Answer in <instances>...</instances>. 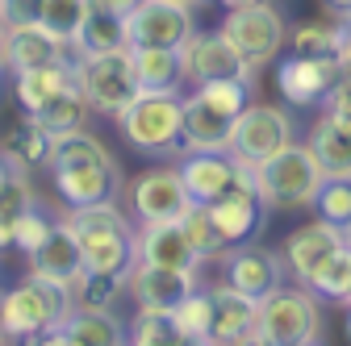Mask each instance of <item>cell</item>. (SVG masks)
<instances>
[{"instance_id": "obj_25", "label": "cell", "mask_w": 351, "mask_h": 346, "mask_svg": "<svg viewBox=\"0 0 351 346\" xmlns=\"http://www.w3.org/2000/svg\"><path fill=\"white\" fill-rule=\"evenodd\" d=\"M314 150L318 167L326 171V176H351V125L322 113L314 125H310V142H305Z\"/></svg>"}, {"instance_id": "obj_26", "label": "cell", "mask_w": 351, "mask_h": 346, "mask_svg": "<svg viewBox=\"0 0 351 346\" xmlns=\"http://www.w3.org/2000/svg\"><path fill=\"white\" fill-rule=\"evenodd\" d=\"M51 146H55V138H51L34 117H21L9 134L0 138V155H5L13 167H21V171H47Z\"/></svg>"}, {"instance_id": "obj_53", "label": "cell", "mask_w": 351, "mask_h": 346, "mask_svg": "<svg viewBox=\"0 0 351 346\" xmlns=\"http://www.w3.org/2000/svg\"><path fill=\"white\" fill-rule=\"evenodd\" d=\"M184 5H197V0H184Z\"/></svg>"}, {"instance_id": "obj_17", "label": "cell", "mask_w": 351, "mask_h": 346, "mask_svg": "<svg viewBox=\"0 0 351 346\" xmlns=\"http://www.w3.org/2000/svg\"><path fill=\"white\" fill-rule=\"evenodd\" d=\"M339 246H347V234H343L339 226L322 222V217H314V222L297 226V230L285 238V246H280L285 276H293L297 284H305V280L314 276V267L322 263V258H330Z\"/></svg>"}, {"instance_id": "obj_14", "label": "cell", "mask_w": 351, "mask_h": 346, "mask_svg": "<svg viewBox=\"0 0 351 346\" xmlns=\"http://www.w3.org/2000/svg\"><path fill=\"white\" fill-rule=\"evenodd\" d=\"M130 46H163L180 51V42L193 34V5L184 0H138L125 13Z\"/></svg>"}, {"instance_id": "obj_28", "label": "cell", "mask_w": 351, "mask_h": 346, "mask_svg": "<svg viewBox=\"0 0 351 346\" xmlns=\"http://www.w3.org/2000/svg\"><path fill=\"white\" fill-rule=\"evenodd\" d=\"M42 129H47L51 138H59V134H67V129H80L84 125V117H88V101H84V92H80V79L71 75L63 88L42 105V109H34L29 113Z\"/></svg>"}, {"instance_id": "obj_48", "label": "cell", "mask_w": 351, "mask_h": 346, "mask_svg": "<svg viewBox=\"0 0 351 346\" xmlns=\"http://www.w3.org/2000/svg\"><path fill=\"white\" fill-rule=\"evenodd\" d=\"M9 176H13V163H9L5 155H0V188H5V184H9Z\"/></svg>"}, {"instance_id": "obj_40", "label": "cell", "mask_w": 351, "mask_h": 346, "mask_svg": "<svg viewBox=\"0 0 351 346\" xmlns=\"http://www.w3.org/2000/svg\"><path fill=\"white\" fill-rule=\"evenodd\" d=\"M193 88L209 101V105H217L222 113H243L247 105H251V92H255V83H247V79H205V83H193Z\"/></svg>"}, {"instance_id": "obj_12", "label": "cell", "mask_w": 351, "mask_h": 346, "mask_svg": "<svg viewBox=\"0 0 351 346\" xmlns=\"http://www.w3.org/2000/svg\"><path fill=\"white\" fill-rule=\"evenodd\" d=\"M217 267H222V284L251 296V300H263L272 288L285 284V258L280 250L263 246L259 238L251 242H234L226 246L222 254H217Z\"/></svg>"}, {"instance_id": "obj_5", "label": "cell", "mask_w": 351, "mask_h": 346, "mask_svg": "<svg viewBox=\"0 0 351 346\" xmlns=\"http://www.w3.org/2000/svg\"><path fill=\"white\" fill-rule=\"evenodd\" d=\"M71 309V292L47 280H21L17 288L0 292V334L17 342H42Z\"/></svg>"}, {"instance_id": "obj_15", "label": "cell", "mask_w": 351, "mask_h": 346, "mask_svg": "<svg viewBox=\"0 0 351 346\" xmlns=\"http://www.w3.org/2000/svg\"><path fill=\"white\" fill-rule=\"evenodd\" d=\"M201 280L197 271L184 267H163V263H147V258H134L125 271V292L138 309H155V313H171L184 300V292H193Z\"/></svg>"}, {"instance_id": "obj_52", "label": "cell", "mask_w": 351, "mask_h": 346, "mask_svg": "<svg viewBox=\"0 0 351 346\" xmlns=\"http://www.w3.org/2000/svg\"><path fill=\"white\" fill-rule=\"evenodd\" d=\"M343 234H347V242H351V226H347V230H343Z\"/></svg>"}, {"instance_id": "obj_6", "label": "cell", "mask_w": 351, "mask_h": 346, "mask_svg": "<svg viewBox=\"0 0 351 346\" xmlns=\"http://www.w3.org/2000/svg\"><path fill=\"white\" fill-rule=\"evenodd\" d=\"M322 176H326V171L318 167L314 150L305 142H297V138L285 150H276L272 159L255 163V188H259L263 204H268V209H285V213L310 209Z\"/></svg>"}, {"instance_id": "obj_9", "label": "cell", "mask_w": 351, "mask_h": 346, "mask_svg": "<svg viewBox=\"0 0 351 346\" xmlns=\"http://www.w3.org/2000/svg\"><path fill=\"white\" fill-rule=\"evenodd\" d=\"M297 138V125L285 109L276 105H247L239 117H234V129H230V142H226V155L234 163H263L272 159L276 150H285L289 142Z\"/></svg>"}, {"instance_id": "obj_3", "label": "cell", "mask_w": 351, "mask_h": 346, "mask_svg": "<svg viewBox=\"0 0 351 346\" xmlns=\"http://www.w3.org/2000/svg\"><path fill=\"white\" fill-rule=\"evenodd\" d=\"M322 338V305L305 284H280L255 305L251 342L263 346H310Z\"/></svg>"}, {"instance_id": "obj_18", "label": "cell", "mask_w": 351, "mask_h": 346, "mask_svg": "<svg viewBox=\"0 0 351 346\" xmlns=\"http://www.w3.org/2000/svg\"><path fill=\"white\" fill-rule=\"evenodd\" d=\"M25 258H29V276L47 280V284H59V288H67V292H71V284L84 276L80 242H75V234H71V226H67L63 217L51 226V234L42 238Z\"/></svg>"}, {"instance_id": "obj_44", "label": "cell", "mask_w": 351, "mask_h": 346, "mask_svg": "<svg viewBox=\"0 0 351 346\" xmlns=\"http://www.w3.org/2000/svg\"><path fill=\"white\" fill-rule=\"evenodd\" d=\"M88 5H93V9H105V13H130V9H134L138 5V0H88Z\"/></svg>"}, {"instance_id": "obj_46", "label": "cell", "mask_w": 351, "mask_h": 346, "mask_svg": "<svg viewBox=\"0 0 351 346\" xmlns=\"http://www.w3.org/2000/svg\"><path fill=\"white\" fill-rule=\"evenodd\" d=\"M322 9H330V17H351V0H322Z\"/></svg>"}, {"instance_id": "obj_37", "label": "cell", "mask_w": 351, "mask_h": 346, "mask_svg": "<svg viewBox=\"0 0 351 346\" xmlns=\"http://www.w3.org/2000/svg\"><path fill=\"white\" fill-rule=\"evenodd\" d=\"M125 342H134V346H171V342H180V330H176L171 313L138 309L125 321Z\"/></svg>"}, {"instance_id": "obj_10", "label": "cell", "mask_w": 351, "mask_h": 346, "mask_svg": "<svg viewBox=\"0 0 351 346\" xmlns=\"http://www.w3.org/2000/svg\"><path fill=\"white\" fill-rule=\"evenodd\" d=\"M121 196H125V209L134 213V226L180 222L193 209V196L176 167H147L143 176H134L121 188Z\"/></svg>"}, {"instance_id": "obj_29", "label": "cell", "mask_w": 351, "mask_h": 346, "mask_svg": "<svg viewBox=\"0 0 351 346\" xmlns=\"http://www.w3.org/2000/svg\"><path fill=\"white\" fill-rule=\"evenodd\" d=\"M75 55H109V51H121L130 46V34H125V17L121 13H105V9H93L84 17L80 34L71 38Z\"/></svg>"}, {"instance_id": "obj_41", "label": "cell", "mask_w": 351, "mask_h": 346, "mask_svg": "<svg viewBox=\"0 0 351 346\" xmlns=\"http://www.w3.org/2000/svg\"><path fill=\"white\" fill-rule=\"evenodd\" d=\"M51 226H55V222H51V213L42 209L38 200H34V204H25V209L17 213V222H13V246H17L21 254H29L42 238L51 234Z\"/></svg>"}, {"instance_id": "obj_34", "label": "cell", "mask_w": 351, "mask_h": 346, "mask_svg": "<svg viewBox=\"0 0 351 346\" xmlns=\"http://www.w3.org/2000/svg\"><path fill=\"white\" fill-rule=\"evenodd\" d=\"M289 46L297 55H318V59H335L343 46V21H305L297 29H289Z\"/></svg>"}, {"instance_id": "obj_54", "label": "cell", "mask_w": 351, "mask_h": 346, "mask_svg": "<svg viewBox=\"0 0 351 346\" xmlns=\"http://www.w3.org/2000/svg\"><path fill=\"white\" fill-rule=\"evenodd\" d=\"M0 75H5V71H0Z\"/></svg>"}, {"instance_id": "obj_32", "label": "cell", "mask_w": 351, "mask_h": 346, "mask_svg": "<svg viewBox=\"0 0 351 346\" xmlns=\"http://www.w3.org/2000/svg\"><path fill=\"white\" fill-rule=\"evenodd\" d=\"M125 292V276L113 271H84L71 284V305L75 309H113Z\"/></svg>"}, {"instance_id": "obj_8", "label": "cell", "mask_w": 351, "mask_h": 346, "mask_svg": "<svg viewBox=\"0 0 351 346\" xmlns=\"http://www.w3.org/2000/svg\"><path fill=\"white\" fill-rule=\"evenodd\" d=\"M75 79H80V92L88 101V113H101V117H113V121L143 92L130 46L109 51V55H80L75 59Z\"/></svg>"}, {"instance_id": "obj_2", "label": "cell", "mask_w": 351, "mask_h": 346, "mask_svg": "<svg viewBox=\"0 0 351 346\" xmlns=\"http://www.w3.org/2000/svg\"><path fill=\"white\" fill-rule=\"evenodd\" d=\"M63 222L71 226V234L80 242L84 271H113V276L130 271V263H134V226L117 209V200L67 209Z\"/></svg>"}, {"instance_id": "obj_21", "label": "cell", "mask_w": 351, "mask_h": 346, "mask_svg": "<svg viewBox=\"0 0 351 346\" xmlns=\"http://www.w3.org/2000/svg\"><path fill=\"white\" fill-rule=\"evenodd\" d=\"M75 46L63 38H55L47 25H25V29H9V59L5 71H29V67H55V63H75Z\"/></svg>"}, {"instance_id": "obj_16", "label": "cell", "mask_w": 351, "mask_h": 346, "mask_svg": "<svg viewBox=\"0 0 351 346\" xmlns=\"http://www.w3.org/2000/svg\"><path fill=\"white\" fill-rule=\"evenodd\" d=\"M339 79V67L335 59H318V55H289L276 63V88L280 96L293 105V109H310V105H322V96L335 88Z\"/></svg>"}, {"instance_id": "obj_43", "label": "cell", "mask_w": 351, "mask_h": 346, "mask_svg": "<svg viewBox=\"0 0 351 346\" xmlns=\"http://www.w3.org/2000/svg\"><path fill=\"white\" fill-rule=\"evenodd\" d=\"M322 113H330V117H339V121L351 125V83L335 79V88L322 96Z\"/></svg>"}, {"instance_id": "obj_49", "label": "cell", "mask_w": 351, "mask_h": 346, "mask_svg": "<svg viewBox=\"0 0 351 346\" xmlns=\"http://www.w3.org/2000/svg\"><path fill=\"white\" fill-rule=\"evenodd\" d=\"M213 5H222V9H239V5H255V0H213Z\"/></svg>"}, {"instance_id": "obj_36", "label": "cell", "mask_w": 351, "mask_h": 346, "mask_svg": "<svg viewBox=\"0 0 351 346\" xmlns=\"http://www.w3.org/2000/svg\"><path fill=\"white\" fill-rule=\"evenodd\" d=\"M34 204V188H29V171L13 167V176L9 184L0 188V250H9L13 246V222H17V213Z\"/></svg>"}, {"instance_id": "obj_33", "label": "cell", "mask_w": 351, "mask_h": 346, "mask_svg": "<svg viewBox=\"0 0 351 346\" xmlns=\"http://www.w3.org/2000/svg\"><path fill=\"white\" fill-rule=\"evenodd\" d=\"M305 288H310L318 300H343L347 288H351V242L339 246L330 258H322L314 267V276L305 280Z\"/></svg>"}, {"instance_id": "obj_4", "label": "cell", "mask_w": 351, "mask_h": 346, "mask_svg": "<svg viewBox=\"0 0 351 346\" xmlns=\"http://www.w3.org/2000/svg\"><path fill=\"white\" fill-rule=\"evenodd\" d=\"M117 129L138 155L180 159V92H138L117 117Z\"/></svg>"}, {"instance_id": "obj_30", "label": "cell", "mask_w": 351, "mask_h": 346, "mask_svg": "<svg viewBox=\"0 0 351 346\" xmlns=\"http://www.w3.org/2000/svg\"><path fill=\"white\" fill-rule=\"evenodd\" d=\"M71 75H75V63H55V67H29V71H17V75H13V92H17L21 113L29 117L34 109H42Z\"/></svg>"}, {"instance_id": "obj_19", "label": "cell", "mask_w": 351, "mask_h": 346, "mask_svg": "<svg viewBox=\"0 0 351 346\" xmlns=\"http://www.w3.org/2000/svg\"><path fill=\"white\" fill-rule=\"evenodd\" d=\"M234 129V113H222L217 105H209L197 88L189 96H180V142L184 150H226Z\"/></svg>"}, {"instance_id": "obj_7", "label": "cell", "mask_w": 351, "mask_h": 346, "mask_svg": "<svg viewBox=\"0 0 351 346\" xmlns=\"http://www.w3.org/2000/svg\"><path fill=\"white\" fill-rule=\"evenodd\" d=\"M217 29L230 38V46L243 55V63L251 71L276 63L285 42H289V21H285V9L276 0H255V5L226 9V17H222Z\"/></svg>"}, {"instance_id": "obj_13", "label": "cell", "mask_w": 351, "mask_h": 346, "mask_svg": "<svg viewBox=\"0 0 351 346\" xmlns=\"http://www.w3.org/2000/svg\"><path fill=\"white\" fill-rule=\"evenodd\" d=\"M180 63H184L189 83H205V79H247V83H255V71L243 63V55L230 46V38L222 29H193L180 42Z\"/></svg>"}, {"instance_id": "obj_24", "label": "cell", "mask_w": 351, "mask_h": 346, "mask_svg": "<svg viewBox=\"0 0 351 346\" xmlns=\"http://www.w3.org/2000/svg\"><path fill=\"white\" fill-rule=\"evenodd\" d=\"M255 305L259 300L217 284L209 288V309H213V342H251L255 334Z\"/></svg>"}, {"instance_id": "obj_38", "label": "cell", "mask_w": 351, "mask_h": 346, "mask_svg": "<svg viewBox=\"0 0 351 346\" xmlns=\"http://www.w3.org/2000/svg\"><path fill=\"white\" fill-rule=\"evenodd\" d=\"M180 226H184V234H189V242H193V250H197L201 263H213V258L226 250V242H222V234H217V226H213V217H209L205 204H193L184 217H180Z\"/></svg>"}, {"instance_id": "obj_31", "label": "cell", "mask_w": 351, "mask_h": 346, "mask_svg": "<svg viewBox=\"0 0 351 346\" xmlns=\"http://www.w3.org/2000/svg\"><path fill=\"white\" fill-rule=\"evenodd\" d=\"M171 321L180 330V342H213V309H209V288L184 292V300L171 309Z\"/></svg>"}, {"instance_id": "obj_11", "label": "cell", "mask_w": 351, "mask_h": 346, "mask_svg": "<svg viewBox=\"0 0 351 346\" xmlns=\"http://www.w3.org/2000/svg\"><path fill=\"white\" fill-rule=\"evenodd\" d=\"M205 209H209V217H213V226H217V234H222L226 246L259 238L263 226H268V213H272L268 204H263L259 188H255V167H247V163H239L234 184L217 200H209Z\"/></svg>"}, {"instance_id": "obj_42", "label": "cell", "mask_w": 351, "mask_h": 346, "mask_svg": "<svg viewBox=\"0 0 351 346\" xmlns=\"http://www.w3.org/2000/svg\"><path fill=\"white\" fill-rule=\"evenodd\" d=\"M0 25L5 29L42 25V0H0Z\"/></svg>"}, {"instance_id": "obj_47", "label": "cell", "mask_w": 351, "mask_h": 346, "mask_svg": "<svg viewBox=\"0 0 351 346\" xmlns=\"http://www.w3.org/2000/svg\"><path fill=\"white\" fill-rule=\"evenodd\" d=\"M5 59H9V29L0 25V71H5Z\"/></svg>"}, {"instance_id": "obj_20", "label": "cell", "mask_w": 351, "mask_h": 346, "mask_svg": "<svg viewBox=\"0 0 351 346\" xmlns=\"http://www.w3.org/2000/svg\"><path fill=\"white\" fill-rule=\"evenodd\" d=\"M176 171H180V180H184L193 204H209V200H217L234 184L239 163L226 150H184Z\"/></svg>"}, {"instance_id": "obj_50", "label": "cell", "mask_w": 351, "mask_h": 346, "mask_svg": "<svg viewBox=\"0 0 351 346\" xmlns=\"http://www.w3.org/2000/svg\"><path fill=\"white\" fill-rule=\"evenodd\" d=\"M343 305H347V309H351V288H347V296H343Z\"/></svg>"}, {"instance_id": "obj_39", "label": "cell", "mask_w": 351, "mask_h": 346, "mask_svg": "<svg viewBox=\"0 0 351 346\" xmlns=\"http://www.w3.org/2000/svg\"><path fill=\"white\" fill-rule=\"evenodd\" d=\"M88 13H93L88 0H42V25H47L55 38H63V42H71L80 34Z\"/></svg>"}, {"instance_id": "obj_51", "label": "cell", "mask_w": 351, "mask_h": 346, "mask_svg": "<svg viewBox=\"0 0 351 346\" xmlns=\"http://www.w3.org/2000/svg\"><path fill=\"white\" fill-rule=\"evenodd\" d=\"M347 338H351V317H347Z\"/></svg>"}, {"instance_id": "obj_1", "label": "cell", "mask_w": 351, "mask_h": 346, "mask_svg": "<svg viewBox=\"0 0 351 346\" xmlns=\"http://www.w3.org/2000/svg\"><path fill=\"white\" fill-rule=\"evenodd\" d=\"M47 171H51V184H55V192L67 209L113 204V200H121V188H125L121 163L109 155V146L97 134H88L84 125L55 138Z\"/></svg>"}, {"instance_id": "obj_23", "label": "cell", "mask_w": 351, "mask_h": 346, "mask_svg": "<svg viewBox=\"0 0 351 346\" xmlns=\"http://www.w3.org/2000/svg\"><path fill=\"white\" fill-rule=\"evenodd\" d=\"M42 342H59V346H71V342H93V346H113V342H125V321L113 313V309H67V317L42 338Z\"/></svg>"}, {"instance_id": "obj_22", "label": "cell", "mask_w": 351, "mask_h": 346, "mask_svg": "<svg viewBox=\"0 0 351 346\" xmlns=\"http://www.w3.org/2000/svg\"><path fill=\"white\" fill-rule=\"evenodd\" d=\"M134 258L147 263H163V267H184L197 271L201 258L184 234L180 222H155V226H134Z\"/></svg>"}, {"instance_id": "obj_45", "label": "cell", "mask_w": 351, "mask_h": 346, "mask_svg": "<svg viewBox=\"0 0 351 346\" xmlns=\"http://www.w3.org/2000/svg\"><path fill=\"white\" fill-rule=\"evenodd\" d=\"M335 67H339V79L351 83V46H343V51L335 55Z\"/></svg>"}, {"instance_id": "obj_35", "label": "cell", "mask_w": 351, "mask_h": 346, "mask_svg": "<svg viewBox=\"0 0 351 346\" xmlns=\"http://www.w3.org/2000/svg\"><path fill=\"white\" fill-rule=\"evenodd\" d=\"M310 209H318V217L347 230L351 226V176H322Z\"/></svg>"}, {"instance_id": "obj_27", "label": "cell", "mask_w": 351, "mask_h": 346, "mask_svg": "<svg viewBox=\"0 0 351 346\" xmlns=\"http://www.w3.org/2000/svg\"><path fill=\"white\" fill-rule=\"evenodd\" d=\"M138 71V88L143 92H180L184 88V63L180 51H163V46H130Z\"/></svg>"}]
</instances>
